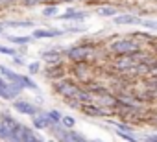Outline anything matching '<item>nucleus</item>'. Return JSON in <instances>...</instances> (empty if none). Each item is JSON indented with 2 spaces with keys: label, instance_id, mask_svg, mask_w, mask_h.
Returning <instances> with one entry per match:
<instances>
[{
  "label": "nucleus",
  "instance_id": "obj_14",
  "mask_svg": "<svg viewBox=\"0 0 157 142\" xmlns=\"http://www.w3.org/2000/svg\"><path fill=\"white\" fill-rule=\"evenodd\" d=\"M93 103H96V105H100V107H104V109H111V111H115V107H117V96H115V92L107 91L105 94L94 96Z\"/></svg>",
  "mask_w": 157,
  "mask_h": 142
},
{
  "label": "nucleus",
  "instance_id": "obj_5",
  "mask_svg": "<svg viewBox=\"0 0 157 142\" xmlns=\"http://www.w3.org/2000/svg\"><path fill=\"white\" fill-rule=\"evenodd\" d=\"M41 74L46 81H57V80H63L68 76V63L63 61V63H57V65H44V70H41Z\"/></svg>",
  "mask_w": 157,
  "mask_h": 142
},
{
  "label": "nucleus",
  "instance_id": "obj_7",
  "mask_svg": "<svg viewBox=\"0 0 157 142\" xmlns=\"http://www.w3.org/2000/svg\"><path fill=\"white\" fill-rule=\"evenodd\" d=\"M80 111L83 116H89V118H111V116H115V111L104 109L96 103H82Z\"/></svg>",
  "mask_w": 157,
  "mask_h": 142
},
{
  "label": "nucleus",
  "instance_id": "obj_38",
  "mask_svg": "<svg viewBox=\"0 0 157 142\" xmlns=\"http://www.w3.org/2000/svg\"><path fill=\"white\" fill-rule=\"evenodd\" d=\"M150 124H151V125H153V127L157 129V114H155V116H153V118L150 120Z\"/></svg>",
  "mask_w": 157,
  "mask_h": 142
},
{
  "label": "nucleus",
  "instance_id": "obj_36",
  "mask_svg": "<svg viewBox=\"0 0 157 142\" xmlns=\"http://www.w3.org/2000/svg\"><path fill=\"white\" fill-rule=\"evenodd\" d=\"M142 142H157V133H151V135H142L140 136Z\"/></svg>",
  "mask_w": 157,
  "mask_h": 142
},
{
  "label": "nucleus",
  "instance_id": "obj_8",
  "mask_svg": "<svg viewBox=\"0 0 157 142\" xmlns=\"http://www.w3.org/2000/svg\"><path fill=\"white\" fill-rule=\"evenodd\" d=\"M17 124H19V120H17L15 116H11V114H8V113L0 114V140L6 142V140L13 135Z\"/></svg>",
  "mask_w": 157,
  "mask_h": 142
},
{
  "label": "nucleus",
  "instance_id": "obj_19",
  "mask_svg": "<svg viewBox=\"0 0 157 142\" xmlns=\"http://www.w3.org/2000/svg\"><path fill=\"white\" fill-rule=\"evenodd\" d=\"M2 24H4V28H35L37 26V22L35 21H30V19H24V21L11 19V21H4Z\"/></svg>",
  "mask_w": 157,
  "mask_h": 142
},
{
  "label": "nucleus",
  "instance_id": "obj_40",
  "mask_svg": "<svg viewBox=\"0 0 157 142\" xmlns=\"http://www.w3.org/2000/svg\"><path fill=\"white\" fill-rule=\"evenodd\" d=\"M93 142H104V140H100V138H94V140H93Z\"/></svg>",
  "mask_w": 157,
  "mask_h": 142
},
{
  "label": "nucleus",
  "instance_id": "obj_24",
  "mask_svg": "<svg viewBox=\"0 0 157 142\" xmlns=\"http://www.w3.org/2000/svg\"><path fill=\"white\" fill-rule=\"evenodd\" d=\"M21 83L24 85V89H30V91H35V92H39V85L32 80V76H28V74H22V78H21Z\"/></svg>",
  "mask_w": 157,
  "mask_h": 142
},
{
  "label": "nucleus",
  "instance_id": "obj_6",
  "mask_svg": "<svg viewBox=\"0 0 157 142\" xmlns=\"http://www.w3.org/2000/svg\"><path fill=\"white\" fill-rule=\"evenodd\" d=\"M109 59H111V68L120 72V74H128L137 65V61L131 54L129 55H109Z\"/></svg>",
  "mask_w": 157,
  "mask_h": 142
},
{
  "label": "nucleus",
  "instance_id": "obj_37",
  "mask_svg": "<svg viewBox=\"0 0 157 142\" xmlns=\"http://www.w3.org/2000/svg\"><path fill=\"white\" fill-rule=\"evenodd\" d=\"M150 76H153V78H157V63L151 66V72H150Z\"/></svg>",
  "mask_w": 157,
  "mask_h": 142
},
{
  "label": "nucleus",
  "instance_id": "obj_17",
  "mask_svg": "<svg viewBox=\"0 0 157 142\" xmlns=\"http://www.w3.org/2000/svg\"><path fill=\"white\" fill-rule=\"evenodd\" d=\"M96 15H100L104 19H115L117 15H120V9L113 4H102L96 8Z\"/></svg>",
  "mask_w": 157,
  "mask_h": 142
},
{
  "label": "nucleus",
  "instance_id": "obj_27",
  "mask_svg": "<svg viewBox=\"0 0 157 142\" xmlns=\"http://www.w3.org/2000/svg\"><path fill=\"white\" fill-rule=\"evenodd\" d=\"M46 116H48L50 124H61L63 113H61V111H57V109H50V111H46Z\"/></svg>",
  "mask_w": 157,
  "mask_h": 142
},
{
  "label": "nucleus",
  "instance_id": "obj_12",
  "mask_svg": "<svg viewBox=\"0 0 157 142\" xmlns=\"http://www.w3.org/2000/svg\"><path fill=\"white\" fill-rule=\"evenodd\" d=\"M87 17H89L87 11H80V9H74V8H68L65 13L57 15V19L65 21V22H83Z\"/></svg>",
  "mask_w": 157,
  "mask_h": 142
},
{
  "label": "nucleus",
  "instance_id": "obj_21",
  "mask_svg": "<svg viewBox=\"0 0 157 142\" xmlns=\"http://www.w3.org/2000/svg\"><path fill=\"white\" fill-rule=\"evenodd\" d=\"M6 39L10 43H13L15 46H28V44L35 43V39L32 35H6Z\"/></svg>",
  "mask_w": 157,
  "mask_h": 142
},
{
  "label": "nucleus",
  "instance_id": "obj_30",
  "mask_svg": "<svg viewBox=\"0 0 157 142\" xmlns=\"http://www.w3.org/2000/svg\"><path fill=\"white\" fill-rule=\"evenodd\" d=\"M19 4L24 8H35L39 4H48V0H19Z\"/></svg>",
  "mask_w": 157,
  "mask_h": 142
},
{
  "label": "nucleus",
  "instance_id": "obj_31",
  "mask_svg": "<svg viewBox=\"0 0 157 142\" xmlns=\"http://www.w3.org/2000/svg\"><path fill=\"white\" fill-rule=\"evenodd\" d=\"M0 54H4V55H15L17 54V50L13 48V46H8V44H0Z\"/></svg>",
  "mask_w": 157,
  "mask_h": 142
},
{
  "label": "nucleus",
  "instance_id": "obj_39",
  "mask_svg": "<svg viewBox=\"0 0 157 142\" xmlns=\"http://www.w3.org/2000/svg\"><path fill=\"white\" fill-rule=\"evenodd\" d=\"M2 33H4V24L0 22V35H2Z\"/></svg>",
  "mask_w": 157,
  "mask_h": 142
},
{
  "label": "nucleus",
  "instance_id": "obj_4",
  "mask_svg": "<svg viewBox=\"0 0 157 142\" xmlns=\"http://www.w3.org/2000/svg\"><path fill=\"white\" fill-rule=\"evenodd\" d=\"M50 85H52V91H54L59 98H63V100L74 98L76 92H78V89H80V83H78L76 80H72V78H68V76L63 78V80L52 81Z\"/></svg>",
  "mask_w": 157,
  "mask_h": 142
},
{
  "label": "nucleus",
  "instance_id": "obj_18",
  "mask_svg": "<svg viewBox=\"0 0 157 142\" xmlns=\"http://www.w3.org/2000/svg\"><path fill=\"white\" fill-rule=\"evenodd\" d=\"M131 37H133L135 41H139L142 46H151V44L157 41V37H155V35H151L150 32H133V33H131Z\"/></svg>",
  "mask_w": 157,
  "mask_h": 142
},
{
  "label": "nucleus",
  "instance_id": "obj_9",
  "mask_svg": "<svg viewBox=\"0 0 157 142\" xmlns=\"http://www.w3.org/2000/svg\"><path fill=\"white\" fill-rule=\"evenodd\" d=\"M11 107H13L19 114H24V116H35V114L41 113V107L35 105V103H32L30 100H15V102L11 103Z\"/></svg>",
  "mask_w": 157,
  "mask_h": 142
},
{
  "label": "nucleus",
  "instance_id": "obj_33",
  "mask_svg": "<svg viewBox=\"0 0 157 142\" xmlns=\"http://www.w3.org/2000/svg\"><path fill=\"white\" fill-rule=\"evenodd\" d=\"M63 30H65L67 35H68V33H83V32H85L83 26H70V28H63Z\"/></svg>",
  "mask_w": 157,
  "mask_h": 142
},
{
  "label": "nucleus",
  "instance_id": "obj_1",
  "mask_svg": "<svg viewBox=\"0 0 157 142\" xmlns=\"http://www.w3.org/2000/svg\"><path fill=\"white\" fill-rule=\"evenodd\" d=\"M105 48L109 52V55H129L135 54L142 48V44L139 41H135L131 35H111L105 41Z\"/></svg>",
  "mask_w": 157,
  "mask_h": 142
},
{
  "label": "nucleus",
  "instance_id": "obj_22",
  "mask_svg": "<svg viewBox=\"0 0 157 142\" xmlns=\"http://www.w3.org/2000/svg\"><path fill=\"white\" fill-rule=\"evenodd\" d=\"M57 13H59V6H57V4H44L41 15H43L44 19H56Z\"/></svg>",
  "mask_w": 157,
  "mask_h": 142
},
{
  "label": "nucleus",
  "instance_id": "obj_15",
  "mask_svg": "<svg viewBox=\"0 0 157 142\" xmlns=\"http://www.w3.org/2000/svg\"><path fill=\"white\" fill-rule=\"evenodd\" d=\"M113 22L117 26H140L142 24V19L133 15V13H120L113 19Z\"/></svg>",
  "mask_w": 157,
  "mask_h": 142
},
{
  "label": "nucleus",
  "instance_id": "obj_29",
  "mask_svg": "<svg viewBox=\"0 0 157 142\" xmlns=\"http://www.w3.org/2000/svg\"><path fill=\"white\" fill-rule=\"evenodd\" d=\"M61 125L67 127V129H74V125H76V118L70 116V114H63V118H61Z\"/></svg>",
  "mask_w": 157,
  "mask_h": 142
},
{
  "label": "nucleus",
  "instance_id": "obj_20",
  "mask_svg": "<svg viewBox=\"0 0 157 142\" xmlns=\"http://www.w3.org/2000/svg\"><path fill=\"white\" fill-rule=\"evenodd\" d=\"M0 76H2L6 81H21V78H22V74L15 72L13 68H10L6 65H0Z\"/></svg>",
  "mask_w": 157,
  "mask_h": 142
},
{
  "label": "nucleus",
  "instance_id": "obj_34",
  "mask_svg": "<svg viewBox=\"0 0 157 142\" xmlns=\"http://www.w3.org/2000/svg\"><path fill=\"white\" fill-rule=\"evenodd\" d=\"M140 26H144V28H148V30H155V32H157V21L146 19V21H142V24H140Z\"/></svg>",
  "mask_w": 157,
  "mask_h": 142
},
{
  "label": "nucleus",
  "instance_id": "obj_26",
  "mask_svg": "<svg viewBox=\"0 0 157 142\" xmlns=\"http://www.w3.org/2000/svg\"><path fill=\"white\" fill-rule=\"evenodd\" d=\"M0 100H6V102L13 100L10 89H8V81H6V80H0Z\"/></svg>",
  "mask_w": 157,
  "mask_h": 142
},
{
  "label": "nucleus",
  "instance_id": "obj_11",
  "mask_svg": "<svg viewBox=\"0 0 157 142\" xmlns=\"http://www.w3.org/2000/svg\"><path fill=\"white\" fill-rule=\"evenodd\" d=\"M41 61H44V65H57L63 63V50L61 48H48L44 52H41Z\"/></svg>",
  "mask_w": 157,
  "mask_h": 142
},
{
  "label": "nucleus",
  "instance_id": "obj_28",
  "mask_svg": "<svg viewBox=\"0 0 157 142\" xmlns=\"http://www.w3.org/2000/svg\"><path fill=\"white\" fill-rule=\"evenodd\" d=\"M115 133H117L118 138H122V140H126V142H140V138L135 136L133 133H126V131H115Z\"/></svg>",
  "mask_w": 157,
  "mask_h": 142
},
{
  "label": "nucleus",
  "instance_id": "obj_25",
  "mask_svg": "<svg viewBox=\"0 0 157 142\" xmlns=\"http://www.w3.org/2000/svg\"><path fill=\"white\" fill-rule=\"evenodd\" d=\"M26 70H28V76H35V74H41L43 65L41 61H32V63H26Z\"/></svg>",
  "mask_w": 157,
  "mask_h": 142
},
{
  "label": "nucleus",
  "instance_id": "obj_16",
  "mask_svg": "<svg viewBox=\"0 0 157 142\" xmlns=\"http://www.w3.org/2000/svg\"><path fill=\"white\" fill-rule=\"evenodd\" d=\"M50 120H48V116H46V113H39V114H35V116H32V127L33 129H37V131H46V129H50Z\"/></svg>",
  "mask_w": 157,
  "mask_h": 142
},
{
  "label": "nucleus",
  "instance_id": "obj_32",
  "mask_svg": "<svg viewBox=\"0 0 157 142\" xmlns=\"http://www.w3.org/2000/svg\"><path fill=\"white\" fill-rule=\"evenodd\" d=\"M65 103H67V107H70L74 111H80V107H82V103L78 102L76 98H68V100H65Z\"/></svg>",
  "mask_w": 157,
  "mask_h": 142
},
{
  "label": "nucleus",
  "instance_id": "obj_2",
  "mask_svg": "<svg viewBox=\"0 0 157 142\" xmlns=\"http://www.w3.org/2000/svg\"><path fill=\"white\" fill-rule=\"evenodd\" d=\"M96 41H78L67 48H63V57L67 63H80V61H91L93 50H94Z\"/></svg>",
  "mask_w": 157,
  "mask_h": 142
},
{
  "label": "nucleus",
  "instance_id": "obj_35",
  "mask_svg": "<svg viewBox=\"0 0 157 142\" xmlns=\"http://www.w3.org/2000/svg\"><path fill=\"white\" fill-rule=\"evenodd\" d=\"M11 61H13V65H17V66H26V61L19 55V54H15V55H11Z\"/></svg>",
  "mask_w": 157,
  "mask_h": 142
},
{
  "label": "nucleus",
  "instance_id": "obj_13",
  "mask_svg": "<svg viewBox=\"0 0 157 142\" xmlns=\"http://www.w3.org/2000/svg\"><path fill=\"white\" fill-rule=\"evenodd\" d=\"M35 129L33 127H30V125H26V124H17V127H15V131H13V135L6 140V142H24L32 133H33Z\"/></svg>",
  "mask_w": 157,
  "mask_h": 142
},
{
  "label": "nucleus",
  "instance_id": "obj_3",
  "mask_svg": "<svg viewBox=\"0 0 157 142\" xmlns=\"http://www.w3.org/2000/svg\"><path fill=\"white\" fill-rule=\"evenodd\" d=\"M68 74L74 76V80L80 85H87L93 81V63L91 61H80V63H68Z\"/></svg>",
  "mask_w": 157,
  "mask_h": 142
},
{
  "label": "nucleus",
  "instance_id": "obj_23",
  "mask_svg": "<svg viewBox=\"0 0 157 142\" xmlns=\"http://www.w3.org/2000/svg\"><path fill=\"white\" fill-rule=\"evenodd\" d=\"M8 89H10V92H11V96H13V100L15 98H19L26 89H24V85L21 83V81H8Z\"/></svg>",
  "mask_w": 157,
  "mask_h": 142
},
{
  "label": "nucleus",
  "instance_id": "obj_10",
  "mask_svg": "<svg viewBox=\"0 0 157 142\" xmlns=\"http://www.w3.org/2000/svg\"><path fill=\"white\" fill-rule=\"evenodd\" d=\"M67 35L65 30H59V28H33V33L32 37L37 41V39H57V37H63Z\"/></svg>",
  "mask_w": 157,
  "mask_h": 142
}]
</instances>
